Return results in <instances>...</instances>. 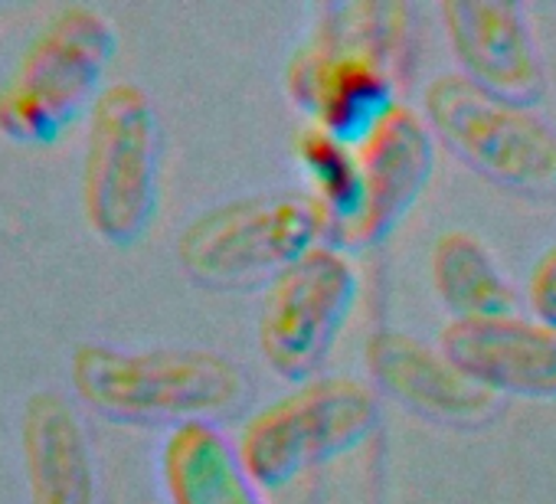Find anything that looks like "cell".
<instances>
[{"label":"cell","mask_w":556,"mask_h":504,"mask_svg":"<svg viewBox=\"0 0 556 504\" xmlns=\"http://www.w3.org/2000/svg\"><path fill=\"white\" fill-rule=\"evenodd\" d=\"M76 396L99 416L125 426H193L232 416L249 400L242 364L219 351L151 348L118 351L83 344L70 361Z\"/></svg>","instance_id":"6da1fadb"},{"label":"cell","mask_w":556,"mask_h":504,"mask_svg":"<svg viewBox=\"0 0 556 504\" xmlns=\"http://www.w3.org/2000/svg\"><path fill=\"white\" fill-rule=\"evenodd\" d=\"M115 47V27L102 11L89 4L60 8L0 86V135L21 144L56 141L105 92Z\"/></svg>","instance_id":"7a4b0ae2"},{"label":"cell","mask_w":556,"mask_h":504,"mask_svg":"<svg viewBox=\"0 0 556 504\" xmlns=\"http://www.w3.org/2000/svg\"><path fill=\"white\" fill-rule=\"evenodd\" d=\"M318 242L328 226L308 193H249L193 216L177 236V263L213 292L265 289Z\"/></svg>","instance_id":"3957f363"},{"label":"cell","mask_w":556,"mask_h":504,"mask_svg":"<svg viewBox=\"0 0 556 504\" xmlns=\"http://www.w3.org/2000/svg\"><path fill=\"white\" fill-rule=\"evenodd\" d=\"M161 200V122L151 96L135 83H112L86 115L83 213L112 242H138Z\"/></svg>","instance_id":"277c9868"},{"label":"cell","mask_w":556,"mask_h":504,"mask_svg":"<svg viewBox=\"0 0 556 504\" xmlns=\"http://www.w3.org/2000/svg\"><path fill=\"white\" fill-rule=\"evenodd\" d=\"M380 426V400L357 377H312L255 410L236 439L245 471L282 488L361 449Z\"/></svg>","instance_id":"5b68a950"},{"label":"cell","mask_w":556,"mask_h":504,"mask_svg":"<svg viewBox=\"0 0 556 504\" xmlns=\"http://www.w3.org/2000/svg\"><path fill=\"white\" fill-rule=\"evenodd\" d=\"M422 118L435 144L484 180L523 197L556 193V128L533 105L442 73L422 92Z\"/></svg>","instance_id":"8992f818"},{"label":"cell","mask_w":556,"mask_h":504,"mask_svg":"<svg viewBox=\"0 0 556 504\" xmlns=\"http://www.w3.org/2000/svg\"><path fill=\"white\" fill-rule=\"evenodd\" d=\"M361 295L351 252L318 242L299 263L278 273L258 308V354L282 380L305 383L334 351Z\"/></svg>","instance_id":"52a82bcc"},{"label":"cell","mask_w":556,"mask_h":504,"mask_svg":"<svg viewBox=\"0 0 556 504\" xmlns=\"http://www.w3.org/2000/svg\"><path fill=\"white\" fill-rule=\"evenodd\" d=\"M396 76L377 60L318 40L308 34L305 43L286 63V96L308 118V125L361 144L396 102Z\"/></svg>","instance_id":"ba28073f"},{"label":"cell","mask_w":556,"mask_h":504,"mask_svg":"<svg viewBox=\"0 0 556 504\" xmlns=\"http://www.w3.org/2000/svg\"><path fill=\"white\" fill-rule=\"evenodd\" d=\"M439 144L422 118L409 105H393L390 115L357 144L364 200L361 213L334 236L331 245L370 249L383 242L422 200L435 174Z\"/></svg>","instance_id":"9c48e42d"},{"label":"cell","mask_w":556,"mask_h":504,"mask_svg":"<svg viewBox=\"0 0 556 504\" xmlns=\"http://www.w3.org/2000/svg\"><path fill=\"white\" fill-rule=\"evenodd\" d=\"M439 21L452 56L478 89L533 105L546 92V70L530 17L514 0H445Z\"/></svg>","instance_id":"30bf717a"},{"label":"cell","mask_w":556,"mask_h":504,"mask_svg":"<svg viewBox=\"0 0 556 504\" xmlns=\"http://www.w3.org/2000/svg\"><path fill=\"white\" fill-rule=\"evenodd\" d=\"M364 364L377 390L426 423L478 429L488 426L501 410V396L475 383L458 364L448 361L442 348H429L406 331L383 328L370 335Z\"/></svg>","instance_id":"8fae6325"},{"label":"cell","mask_w":556,"mask_h":504,"mask_svg":"<svg viewBox=\"0 0 556 504\" xmlns=\"http://www.w3.org/2000/svg\"><path fill=\"white\" fill-rule=\"evenodd\" d=\"M439 348L494 396L556 400V325L536 315L448 322Z\"/></svg>","instance_id":"7c38bea8"},{"label":"cell","mask_w":556,"mask_h":504,"mask_svg":"<svg viewBox=\"0 0 556 504\" xmlns=\"http://www.w3.org/2000/svg\"><path fill=\"white\" fill-rule=\"evenodd\" d=\"M21 442L30 504H105L89 426L63 393L40 390L27 400Z\"/></svg>","instance_id":"4fadbf2b"},{"label":"cell","mask_w":556,"mask_h":504,"mask_svg":"<svg viewBox=\"0 0 556 504\" xmlns=\"http://www.w3.org/2000/svg\"><path fill=\"white\" fill-rule=\"evenodd\" d=\"M161 481L170 504H265L262 484L245 471L236 442L210 423L167 432Z\"/></svg>","instance_id":"5bb4252c"},{"label":"cell","mask_w":556,"mask_h":504,"mask_svg":"<svg viewBox=\"0 0 556 504\" xmlns=\"http://www.w3.org/2000/svg\"><path fill=\"white\" fill-rule=\"evenodd\" d=\"M429 276L452 322L497 318L517 312V289L494 252L468 229H445L429 252Z\"/></svg>","instance_id":"9a60e30c"},{"label":"cell","mask_w":556,"mask_h":504,"mask_svg":"<svg viewBox=\"0 0 556 504\" xmlns=\"http://www.w3.org/2000/svg\"><path fill=\"white\" fill-rule=\"evenodd\" d=\"M413 8L400 0H334L315 11L312 37L357 50L396 79L406 76L413 56Z\"/></svg>","instance_id":"2e32d148"},{"label":"cell","mask_w":556,"mask_h":504,"mask_svg":"<svg viewBox=\"0 0 556 504\" xmlns=\"http://www.w3.org/2000/svg\"><path fill=\"white\" fill-rule=\"evenodd\" d=\"M292 148L302 177L308 184L305 193L318 203L328 226V242H334V236L361 213V200H364L357 148L315 125L302 128Z\"/></svg>","instance_id":"e0dca14e"},{"label":"cell","mask_w":556,"mask_h":504,"mask_svg":"<svg viewBox=\"0 0 556 504\" xmlns=\"http://www.w3.org/2000/svg\"><path fill=\"white\" fill-rule=\"evenodd\" d=\"M527 305L536 318L556 325V242L540 252L527 276Z\"/></svg>","instance_id":"ac0fdd59"}]
</instances>
